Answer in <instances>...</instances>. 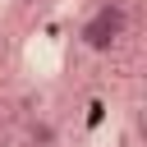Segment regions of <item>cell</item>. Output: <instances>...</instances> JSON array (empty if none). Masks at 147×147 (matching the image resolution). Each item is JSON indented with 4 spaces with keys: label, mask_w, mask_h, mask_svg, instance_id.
<instances>
[{
    "label": "cell",
    "mask_w": 147,
    "mask_h": 147,
    "mask_svg": "<svg viewBox=\"0 0 147 147\" xmlns=\"http://www.w3.org/2000/svg\"><path fill=\"white\" fill-rule=\"evenodd\" d=\"M124 37H129V9H124L119 0H110V5L92 9V14H87V23L78 28V41H83L92 55H106V51H115Z\"/></svg>",
    "instance_id": "1"
},
{
    "label": "cell",
    "mask_w": 147,
    "mask_h": 147,
    "mask_svg": "<svg viewBox=\"0 0 147 147\" xmlns=\"http://www.w3.org/2000/svg\"><path fill=\"white\" fill-rule=\"evenodd\" d=\"M28 138H32V147H51V142H55V129H51L46 119H32V129H28Z\"/></svg>",
    "instance_id": "2"
}]
</instances>
